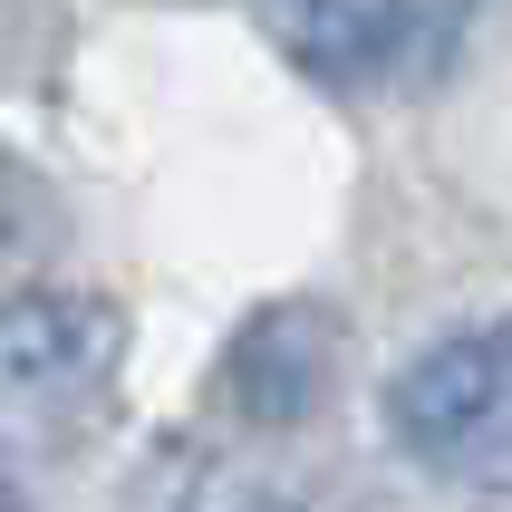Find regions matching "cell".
<instances>
[{"mask_svg":"<svg viewBox=\"0 0 512 512\" xmlns=\"http://www.w3.org/2000/svg\"><path fill=\"white\" fill-rule=\"evenodd\" d=\"M126 368V310L97 290H20L0 300V435L68 445Z\"/></svg>","mask_w":512,"mask_h":512,"instance_id":"obj_1","label":"cell"},{"mask_svg":"<svg viewBox=\"0 0 512 512\" xmlns=\"http://www.w3.org/2000/svg\"><path fill=\"white\" fill-rule=\"evenodd\" d=\"M387 435L474 493H512V329H455L387 377Z\"/></svg>","mask_w":512,"mask_h":512,"instance_id":"obj_2","label":"cell"},{"mask_svg":"<svg viewBox=\"0 0 512 512\" xmlns=\"http://www.w3.org/2000/svg\"><path fill=\"white\" fill-rule=\"evenodd\" d=\"M339 310H319V300H271V310H252L242 329H232L223 348V406L242 416V426H300L329 387H339Z\"/></svg>","mask_w":512,"mask_h":512,"instance_id":"obj_3","label":"cell"},{"mask_svg":"<svg viewBox=\"0 0 512 512\" xmlns=\"http://www.w3.org/2000/svg\"><path fill=\"white\" fill-rule=\"evenodd\" d=\"M261 29L319 87H387L416 68L426 0H261Z\"/></svg>","mask_w":512,"mask_h":512,"instance_id":"obj_4","label":"cell"},{"mask_svg":"<svg viewBox=\"0 0 512 512\" xmlns=\"http://www.w3.org/2000/svg\"><path fill=\"white\" fill-rule=\"evenodd\" d=\"M39 242H49V194H39V174L0 145V290L39 261ZM10 300H20V290H10Z\"/></svg>","mask_w":512,"mask_h":512,"instance_id":"obj_5","label":"cell"},{"mask_svg":"<svg viewBox=\"0 0 512 512\" xmlns=\"http://www.w3.org/2000/svg\"><path fill=\"white\" fill-rule=\"evenodd\" d=\"M174 512H300V503H281L271 484H242V474H203V484H184Z\"/></svg>","mask_w":512,"mask_h":512,"instance_id":"obj_6","label":"cell"},{"mask_svg":"<svg viewBox=\"0 0 512 512\" xmlns=\"http://www.w3.org/2000/svg\"><path fill=\"white\" fill-rule=\"evenodd\" d=\"M0 512H29V503H20V493H10V484H0Z\"/></svg>","mask_w":512,"mask_h":512,"instance_id":"obj_7","label":"cell"}]
</instances>
